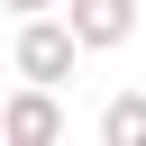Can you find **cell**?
I'll use <instances>...</instances> for the list:
<instances>
[{"label": "cell", "mask_w": 146, "mask_h": 146, "mask_svg": "<svg viewBox=\"0 0 146 146\" xmlns=\"http://www.w3.org/2000/svg\"><path fill=\"white\" fill-rule=\"evenodd\" d=\"M100 146H146V91H110V110H100Z\"/></svg>", "instance_id": "cell-4"}, {"label": "cell", "mask_w": 146, "mask_h": 146, "mask_svg": "<svg viewBox=\"0 0 146 146\" xmlns=\"http://www.w3.org/2000/svg\"><path fill=\"white\" fill-rule=\"evenodd\" d=\"M64 18L82 36V55H110V46L137 36V0H64Z\"/></svg>", "instance_id": "cell-3"}, {"label": "cell", "mask_w": 146, "mask_h": 146, "mask_svg": "<svg viewBox=\"0 0 146 146\" xmlns=\"http://www.w3.org/2000/svg\"><path fill=\"white\" fill-rule=\"evenodd\" d=\"M0 9H9V18H36V9H55V0H0Z\"/></svg>", "instance_id": "cell-5"}, {"label": "cell", "mask_w": 146, "mask_h": 146, "mask_svg": "<svg viewBox=\"0 0 146 146\" xmlns=\"http://www.w3.org/2000/svg\"><path fill=\"white\" fill-rule=\"evenodd\" d=\"M55 137H64L55 82H18V91L0 100V146H55Z\"/></svg>", "instance_id": "cell-2"}, {"label": "cell", "mask_w": 146, "mask_h": 146, "mask_svg": "<svg viewBox=\"0 0 146 146\" xmlns=\"http://www.w3.org/2000/svg\"><path fill=\"white\" fill-rule=\"evenodd\" d=\"M73 55H82L73 18L36 9V18H18V46H9V73H18V82H73Z\"/></svg>", "instance_id": "cell-1"}]
</instances>
